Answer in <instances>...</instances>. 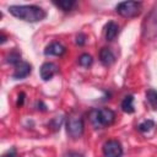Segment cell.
Wrapping results in <instances>:
<instances>
[{
    "instance_id": "20",
    "label": "cell",
    "mask_w": 157,
    "mask_h": 157,
    "mask_svg": "<svg viewBox=\"0 0 157 157\" xmlns=\"http://www.w3.org/2000/svg\"><path fill=\"white\" fill-rule=\"evenodd\" d=\"M1 157H16V148H15V147L10 148V150L6 151Z\"/></svg>"
},
{
    "instance_id": "7",
    "label": "cell",
    "mask_w": 157,
    "mask_h": 157,
    "mask_svg": "<svg viewBox=\"0 0 157 157\" xmlns=\"http://www.w3.org/2000/svg\"><path fill=\"white\" fill-rule=\"evenodd\" d=\"M32 71V66L31 64L26 63V61H21L20 64H17L15 66V71L12 74V78L15 80H21V78H25L27 77Z\"/></svg>"
},
{
    "instance_id": "9",
    "label": "cell",
    "mask_w": 157,
    "mask_h": 157,
    "mask_svg": "<svg viewBox=\"0 0 157 157\" xmlns=\"http://www.w3.org/2000/svg\"><path fill=\"white\" fill-rule=\"evenodd\" d=\"M65 52H66V48L61 43H59V42H52L44 49V54L45 55H56V56H60Z\"/></svg>"
},
{
    "instance_id": "23",
    "label": "cell",
    "mask_w": 157,
    "mask_h": 157,
    "mask_svg": "<svg viewBox=\"0 0 157 157\" xmlns=\"http://www.w3.org/2000/svg\"><path fill=\"white\" fill-rule=\"evenodd\" d=\"M5 42H6V36H5L4 33H1V39H0V43H1V44H4Z\"/></svg>"
},
{
    "instance_id": "15",
    "label": "cell",
    "mask_w": 157,
    "mask_h": 157,
    "mask_svg": "<svg viewBox=\"0 0 157 157\" xmlns=\"http://www.w3.org/2000/svg\"><path fill=\"white\" fill-rule=\"evenodd\" d=\"M54 5L60 7L63 11H70L76 5V2L72 0H61V1H54Z\"/></svg>"
},
{
    "instance_id": "3",
    "label": "cell",
    "mask_w": 157,
    "mask_h": 157,
    "mask_svg": "<svg viewBox=\"0 0 157 157\" xmlns=\"http://www.w3.org/2000/svg\"><path fill=\"white\" fill-rule=\"evenodd\" d=\"M142 36L148 40L157 38V5L145 17L142 23Z\"/></svg>"
},
{
    "instance_id": "17",
    "label": "cell",
    "mask_w": 157,
    "mask_h": 157,
    "mask_svg": "<svg viewBox=\"0 0 157 157\" xmlns=\"http://www.w3.org/2000/svg\"><path fill=\"white\" fill-rule=\"evenodd\" d=\"M92 63H93V59H92V56H91L90 54H87V53L80 55V58H78V64H80L81 66H83V67L91 66Z\"/></svg>"
},
{
    "instance_id": "11",
    "label": "cell",
    "mask_w": 157,
    "mask_h": 157,
    "mask_svg": "<svg viewBox=\"0 0 157 157\" xmlns=\"http://www.w3.org/2000/svg\"><path fill=\"white\" fill-rule=\"evenodd\" d=\"M118 32H119V27H118V25H117L115 22H113V21L108 22V23L105 25V27H104L105 39L109 40V42H112V40L115 39V37L118 36Z\"/></svg>"
},
{
    "instance_id": "6",
    "label": "cell",
    "mask_w": 157,
    "mask_h": 157,
    "mask_svg": "<svg viewBox=\"0 0 157 157\" xmlns=\"http://www.w3.org/2000/svg\"><path fill=\"white\" fill-rule=\"evenodd\" d=\"M104 157H121L123 156V147L118 140H108L104 142L102 147Z\"/></svg>"
},
{
    "instance_id": "19",
    "label": "cell",
    "mask_w": 157,
    "mask_h": 157,
    "mask_svg": "<svg viewBox=\"0 0 157 157\" xmlns=\"http://www.w3.org/2000/svg\"><path fill=\"white\" fill-rule=\"evenodd\" d=\"M25 97H26L25 92H21V93L18 94V97H17V102H16V105H17L18 108L23 105V102H25Z\"/></svg>"
},
{
    "instance_id": "14",
    "label": "cell",
    "mask_w": 157,
    "mask_h": 157,
    "mask_svg": "<svg viewBox=\"0 0 157 157\" xmlns=\"http://www.w3.org/2000/svg\"><path fill=\"white\" fill-rule=\"evenodd\" d=\"M6 63L11 64V65H17L21 63V53L17 50H11L7 55H6Z\"/></svg>"
},
{
    "instance_id": "12",
    "label": "cell",
    "mask_w": 157,
    "mask_h": 157,
    "mask_svg": "<svg viewBox=\"0 0 157 157\" xmlns=\"http://www.w3.org/2000/svg\"><path fill=\"white\" fill-rule=\"evenodd\" d=\"M121 109H123V112H125L128 114L134 113V110H135V108H134V96L129 94V96L124 97V99L121 101Z\"/></svg>"
},
{
    "instance_id": "22",
    "label": "cell",
    "mask_w": 157,
    "mask_h": 157,
    "mask_svg": "<svg viewBox=\"0 0 157 157\" xmlns=\"http://www.w3.org/2000/svg\"><path fill=\"white\" fill-rule=\"evenodd\" d=\"M37 107H38V109H39V107H42L40 109L42 110H45V105L43 104V102H37Z\"/></svg>"
},
{
    "instance_id": "10",
    "label": "cell",
    "mask_w": 157,
    "mask_h": 157,
    "mask_svg": "<svg viewBox=\"0 0 157 157\" xmlns=\"http://www.w3.org/2000/svg\"><path fill=\"white\" fill-rule=\"evenodd\" d=\"M99 60L103 65H112L115 61V55L109 48H102L99 52Z\"/></svg>"
},
{
    "instance_id": "1",
    "label": "cell",
    "mask_w": 157,
    "mask_h": 157,
    "mask_svg": "<svg viewBox=\"0 0 157 157\" xmlns=\"http://www.w3.org/2000/svg\"><path fill=\"white\" fill-rule=\"evenodd\" d=\"M9 12L26 22H38L47 17L45 10L36 5H11L9 6Z\"/></svg>"
},
{
    "instance_id": "5",
    "label": "cell",
    "mask_w": 157,
    "mask_h": 157,
    "mask_svg": "<svg viewBox=\"0 0 157 157\" xmlns=\"http://www.w3.org/2000/svg\"><path fill=\"white\" fill-rule=\"evenodd\" d=\"M142 4L139 1H121L115 6V11L126 18L136 17L141 11Z\"/></svg>"
},
{
    "instance_id": "16",
    "label": "cell",
    "mask_w": 157,
    "mask_h": 157,
    "mask_svg": "<svg viewBox=\"0 0 157 157\" xmlns=\"http://www.w3.org/2000/svg\"><path fill=\"white\" fill-rule=\"evenodd\" d=\"M152 128H155V121L151 120V119H147V120H145V121H142L137 125V130L141 131V132H147Z\"/></svg>"
},
{
    "instance_id": "2",
    "label": "cell",
    "mask_w": 157,
    "mask_h": 157,
    "mask_svg": "<svg viewBox=\"0 0 157 157\" xmlns=\"http://www.w3.org/2000/svg\"><path fill=\"white\" fill-rule=\"evenodd\" d=\"M88 118H90L91 124L96 129H101V128L113 124V121L115 119V113L109 108L91 109L88 113Z\"/></svg>"
},
{
    "instance_id": "13",
    "label": "cell",
    "mask_w": 157,
    "mask_h": 157,
    "mask_svg": "<svg viewBox=\"0 0 157 157\" xmlns=\"http://www.w3.org/2000/svg\"><path fill=\"white\" fill-rule=\"evenodd\" d=\"M146 101L151 105L153 110H157V91L153 88H148L146 91Z\"/></svg>"
},
{
    "instance_id": "4",
    "label": "cell",
    "mask_w": 157,
    "mask_h": 157,
    "mask_svg": "<svg viewBox=\"0 0 157 157\" xmlns=\"http://www.w3.org/2000/svg\"><path fill=\"white\" fill-rule=\"evenodd\" d=\"M65 125H66V132L71 139H80L82 136L85 130V124L81 115H76V114L69 115Z\"/></svg>"
},
{
    "instance_id": "18",
    "label": "cell",
    "mask_w": 157,
    "mask_h": 157,
    "mask_svg": "<svg viewBox=\"0 0 157 157\" xmlns=\"http://www.w3.org/2000/svg\"><path fill=\"white\" fill-rule=\"evenodd\" d=\"M85 42H86V36H85L83 33H78L77 37H76V44H78V45H83Z\"/></svg>"
},
{
    "instance_id": "21",
    "label": "cell",
    "mask_w": 157,
    "mask_h": 157,
    "mask_svg": "<svg viewBox=\"0 0 157 157\" xmlns=\"http://www.w3.org/2000/svg\"><path fill=\"white\" fill-rule=\"evenodd\" d=\"M64 157H83L81 153H77V152H67V153H65L64 155Z\"/></svg>"
},
{
    "instance_id": "8",
    "label": "cell",
    "mask_w": 157,
    "mask_h": 157,
    "mask_svg": "<svg viewBox=\"0 0 157 157\" xmlns=\"http://www.w3.org/2000/svg\"><path fill=\"white\" fill-rule=\"evenodd\" d=\"M58 72V66L54 64V63H44L40 69H39V74H40V77L44 80V81H49L55 74Z\"/></svg>"
}]
</instances>
